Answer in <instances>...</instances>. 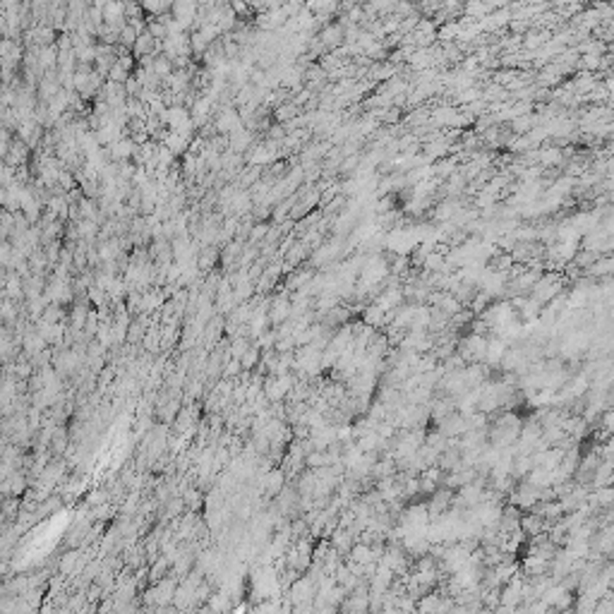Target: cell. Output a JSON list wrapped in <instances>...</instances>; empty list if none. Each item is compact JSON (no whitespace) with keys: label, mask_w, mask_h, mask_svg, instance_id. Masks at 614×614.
I'll use <instances>...</instances> for the list:
<instances>
[{"label":"cell","mask_w":614,"mask_h":614,"mask_svg":"<svg viewBox=\"0 0 614 614\" xmlns=\"http://www.w3.org/2000/svg\"><path fill=\"white\" fill-rule=\"evenodd\" d=\"M125 89H128V96H139L142 94V89H144V84L135 75H130V80L125 82Z\"/></svg>","instance_id":"8"},{"label":"cell","mask_w":614,"mask_h":614,"mask_svg":"<svg viewBox=\"0 0 614 614\" xmlns=\"http://www.w3.org/2000/svg\"><path fill=\"white\" fill-rule=\"evenodd\" d=\"M260 360H262V348H260V345H257V343H252L250 348H247V353L240 358L242 369H247V372H252V369H255L257 365H260Z\"/></svg>","instance_id":"5"},{"label":"cell","mask_w":614,"mask_h":614,"mask_svg":"<svg viewBox=\"0 0 614 614\" xmlns=\"http://www.w3.org/2000/svg\"><path fill=\"white\" fill-rule=\"evenodd\" d=\"M170 14H173V19H178L185 32H190V29L194 32V24H197L199 17V0H173Z\"/></svg>","instance_id":"1"},{"label":"cell","mask_w":614,"mask_h":614,"mask_svg":"<svg viewBox=\"0 0 614 614\" xmlns=\"http://www.w3.org/2000/svg\"><path fill=\"white\" fill-rule=\"evenodd\" d=\"M221 260V250H218V245H204L202 250H199L197 255V266L202 274H209V271L216 266V262Z\"/></svg>","instance_id":"4"},{"label":"cell","mask_w":614,"mask_h":614,"mask_svg":"<svg viewBox=\"0 0 614 614\" xmlns=\"http://www.w3.org/2000/svg\"><path fill=\"white\" fill-rule=\"evenodd\" d=\"M104 24L118 29V32L128 24V12H125L123 0H109V3L104 5Z\"/></svg>","instance_id":"3"},{"label":"cell","mask_w":614,"mask_h":614,"mask_svg":"<svg viewBox=\"0 0 614 614\" xmlns=\"http://www.w3.org/2000/svg\"><path fill=\"white\" fill-rule=\"evenodd\" d=\"M286 22H288V14H286L284 8H271L257 14V27L264 29V32H279Z\"/></svg>","instance_id":"2"},{"label":"cell","mask_w":614,"mask_h":614,"mask_svg":"<svg viewBox=\"0 0 614 614\" xmlns=\"http://www.w3.org/2000/svg\"><path fill=\"white\" fill-rule=\"evenodd\" d=\"M130 75H133V72H128L123 65H120V62H115V65L109 70V75H106V80H109V82H118V84H125V82L130 80Z\"/></svg>","instance_id":"7"},{"label":"cell","mask_w":614,"mask_h":614,"mask_svg":"<svg viewBox=\"0 0 614 614\" xmlns=\"http://www.w3.org/2000/svg\"><path fill=\"white\" fill-rule=\"evenodd\" d=\"M137 36H139V32L137 29L133 27V24H125L123 29H120V36H118V46H123V48H130V51H133L135 48V43H137Z\"/></svg>","instance_id":"6"}]
</instances>
